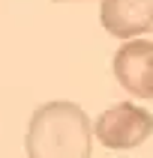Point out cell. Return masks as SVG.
Wrapping results in <instances>:
<instances>
[{"mask_svg":"<svg viewBox=\"0 0 153 158\" xmlns=\"http://www.w3.org/2000/svg\"><path fill=\"white\" fill-rule=\"evenodd\" d=\"M93 123L75 102H45L30 114L27 158H90Z\"/></svg>","mask_w":153,"mask_h":158,"instance_id":"6da1fadb","label":"cell"},{"mask_svg":"<svg viewBox=\"0 0 153 158\" xmlns=\"http://www.w3.org/2000/svg\"><path fill=\"white\" fill-rule=\"evenodd\" d=\"M150 134H153L150 110H144L141 105H132V102H120V105L102 110L93 123V137L105 149H114V152L135 149Z\"/></svg>","mask_w":153,"mask_h":158,"instance_id":"7a4b0ae2","label":"cell"},{"mask_svg":"<svg viewBox=\"0 0 153 158\" xmlns=\"http://www.w3.org/2000/svg\"><path fill=\"white\" fill-rule=\"evenodd\" d=\"M114 78L135 98H153V42L129 39L114 54Z\"/></svg>","mask_w":153,"mask_h":158,"instance_id":"3957f363","label":"cell"},{"mask_svg":"<svg viewBox=\"0 0 153 158\" xmlns=\"http://www.w3.org/2000/svg\"><path fill=\"white\" fill-rule=\"evenodd\" d=\"M99 21L117 39H138L153 33V0H102Z\"/></svg>","mask_w":153,"mask_h":158,"instance_id":"277c9868","label":"cell"},{"mask_svg":"<svg viewBox=\"0 0 153 158\" xmlns=\"http://www.w3.org/2000/svg\"><path fill=\"white\" fill-rule=\"evenodd\" d=\"M57 3H72V0H57Z\"/></svg>","mask_w":153,"mask_h":158,"instance_id":"5b68a950","label":"cell"}]
</instances>
